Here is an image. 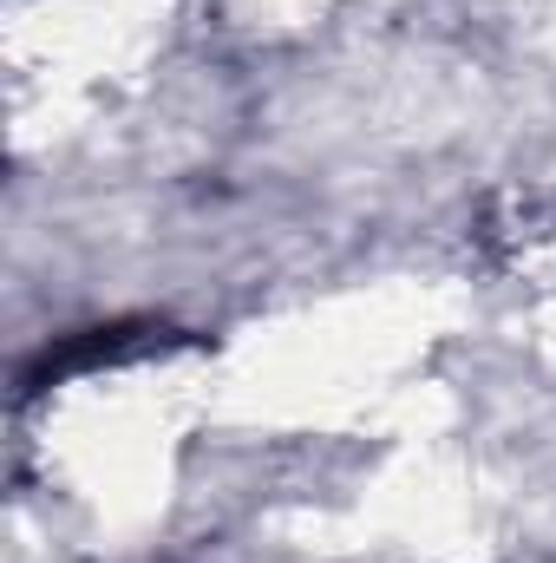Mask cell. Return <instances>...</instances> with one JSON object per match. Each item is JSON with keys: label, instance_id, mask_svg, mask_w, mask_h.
Here are the masks:
<instances>
[{"label": "cell", "instance_id": "cell-1", "mask_svg": "<svg viewBox=\"0 0 556 563\" xmlns=\"http://www.w3.org/2000/svg\"><path fill=\"white\" fill-rule=\"evenodd\" d=\"M151 347H164V328H151V321H105V328L59 334L53 347H40V354L20 367V400H33V394H46V387H66V380H79V374L138 361Z\"/></svg>", "mask_w": 556, "mask_h": 563}]
</instances>
